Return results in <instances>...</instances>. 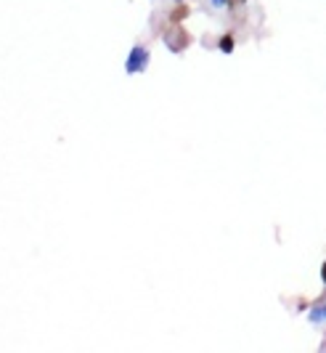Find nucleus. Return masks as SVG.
Returning <instances> with one entry per match:
<instances>
[{
    "mask_svg": "<svg viewBox=\"0 0 326 353\" xmlns=\"http://www.w3.org/2000/svg\"><path fill=\"white\" fill-rule=\"evenodd\" d=\"M321 282H324V287H326V261H324V265H321Z\"/></svg>",
    "mask_w": 326,
    "mask_h": 353,
    "instance_id": "5",
    "label": "nucleus"
},
{
    "mask_svg": "<svg viewBox=\"0 0 326 353\" xmlns=\"http://www.w3.org/2000/svg\"><path fill=\"white\" fill-rule=\"evenodd\" d=\"M308 321L310 324H326V303H316V305H310Z\"/></svg>",
    "mask_w": 326,
    "mask_h": 353,
    "instance_id": "2",
    "label": "nucleus"
},
{
    "mask_svg": "<svg viewBox=\"0 0 326 353\" xmlns=\"http://www.w3.org/2000/svg\"><path fill=\"white\" fill-rule=\"evenodd\" d=\"M213 3V8H217V11H223V8H231L234 6V0H210Z\"/></svg>",
    "mask_w": 326,
    "mask_h": 353,
    "instance_id": "4",
    "label": "nucleus"
},
{
    "mask_svg": "<svg viewBox=\"0 0 326 353\" xmlns=\"http://www.w3.org/2000/svg\"><path fill=\"white\" fill-rule=\"evenodd\" d=\"M175 3H181V0H175Z\"/></svg>",
    "mask_w": 326,
    "mask_h": 353,
    "instance_id": "6",
    "label": "nucleus"
},
{
    "mask_svg": "<svg viewBox=\"0 0 326 353\" xmlns=\"http://www.w3.org/2000/svg\"><path fill=\"white\" fill-rule=\"evenodd\" d=\"M217 48H220L223 53H231V51H234V37L223 35V37H220V43H217Z\"/></svg>",
    "mask_w": 326,
    "mask_h": 353,
    "instance_id": "3",
    "label": "nucleus"
},
{
    "mask_svg": "<svg viewBox=\"0 0 326 353\" xmlns=\"http://www.w3.org/2000/svg\"><path fill=\"white\" fill-rule=\"evenodd\" d=\"M151 64V53L146 46H133L125 56V72L127 74H144Z\"/></svg>",
    "mask_w": 326,
    "mask_h": 353,
    "instance_id": "1",
    "label": "nucleus"
}]
</instances>
